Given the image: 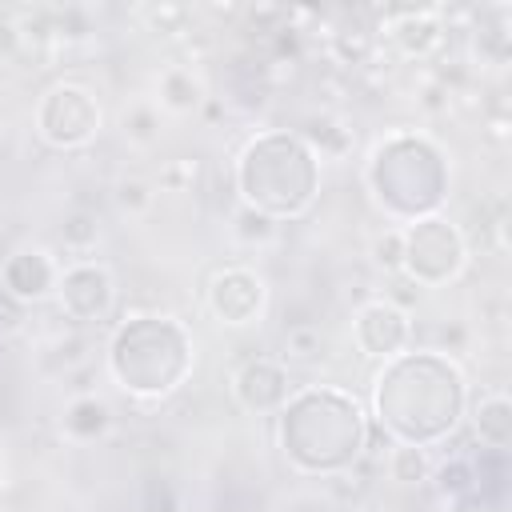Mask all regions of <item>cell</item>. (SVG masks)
<instances>
[{"mask_svg": "<svg viewBox=\"0 0 512 512\" xmlns=\"http://www.w3.org/2000/svg\"><path fill=\"white\" fill-rule=\"evenodd\" d=\"M60 284V264L44 248H16L0 264V288L20 300V304H40L56 292Z\"/></svg>", "mask_w": 512, "mask_h": 512, "instance_id": "cell-12", "label": "cell"}, {"mask_svg": "<svg viewBox=\"0 0 512 512\" xmlns=\"http://www.w3.org/2000/svg\"><path fill=\"white\" fill-rule=\"evenodd\" d=\"M112 428V404L100 400L96 392H80L64 404L60 412V432L76 444H88V440H100L104 432Z\"/></svg>", "mask_w": 512, "mask_h": 512, "instance_id": "cell-14", "label": "cell"}, {"mask_svg": "<svg viewBox=\"0 0 512 512\" xmlns=\"http://www.w3.org/2000/svg\"><path fill=\"white\" fill-rule=\"evenodd\" d=\"M100 124H104V108L96 92L84 84H68V80L52 84L36 104V132L48 148L60 152H76L92 144L100 136Z\"/></svg>", "mask_w": 512, "mask_h": 512, "instance_id": "cell-7", "label": "cell"}, {"mask_svg": "<svg viewBox=\"0 0 512 512\" xmlns=\"http://www.w3.org/2000/svg\"><path fill=\"white\" fill-rule=\"evenodd\" d=\"M444 12L440 8H384V36L408 60H424L444 44Z\"/></svg>", "mask_w": 512, "mask_h": 512, "instance_id": "cell-13", "label": "cell"}, {"mask_svg": "<svg viewBox=\"0 0 512 512\" xmlns=\"http://www.w3.org/2000/svg\"><path fill=\"white\" fill-rule=\"evenodd\" d=\"M468 264V244L464 232L448 216H424L404 228V276L416 288H440L456 280Z\"/></svg>", "mask_w": 512, "mask_h": 512, "instance_id": "cell-6", "label": "cell"}, {"mask_svg": "<svg viewBox=\"0 0 512 512\" xmlns=\"http://www.w3.org/2000/svg\"><path fill=\"white\" fill-rule=\"evenodd\" d=\"M384 464H388V476L404 488L412 484H428L432 476V460H428V448H416V444H392L384 452Z\"/></svg>", "mask_w": 512, "mask_h": 512, "instance_id": "cell-18", "label": "cell"}, {"mask_svg": "<svg viewBox=\"0 0 512 512\" xmlns=\"http://www.w3.org/2000/svg\"><path fill=\"white\" fill-rule=\"evenodd\" d=\"M140 508L144 512H180V492L168 476H144L140 484Z\"/></svg>", "mask_w": 512, "mask_h": 512, "instance_id": "cell-29", "label": "cell"}, {"mask_svg": "<svg viewBox=\"0 0 512 512\" xmlns=\"http://www.w3.org/2000/svg\"><path fill=\"white\" fill-rule=\"evenodd\" d=\"M196 364V344L188 328L172 316H132L108 340V372L132 396L176 392Z\"/></svg>", "mask_w": 512, "mask_h": 512, "instance_id": "cell-5", "label": "cell"}, {"mask_svg": "<svg viewBox=\"0 0 512 512\" xmlns=\"http://www.w3.org/2000/svg\"><path fill=\"white\" fill-rule=\"evenodd\" d=\"M60 240H64V248H72V252L96 248V240H100V220H96V212H88V208L68 212L64 224H60Z\"/></svg>", "mask_w": 512, "mask_h": 512, "instance_id": "cell-23", "label": "cell"}, {"mask_svg": "<svg viewBox=\"0 0 512 512\" xmlns=\"http://www.w3.org/2000/svg\"><path fill=\"white\" fill-rule=\"evenodd\" d=\"M4 484H8V464H4V452H0V492H4Z\"/></svg>", "mask_w": 512, "mask_h": 512, "instance_id": "cell-36", "label": "cell"}, {"mask_svg": "<svg viewBox=\"0 0 512 512\" xmlns=\"http://www.w3.org/2000/svg\"><path fill=\"white\" fill-rule=\"evenodd\" d=\"M372 48H376V36L364 32V28L332 32V56H336L340 64H368V60H372Z\"/></svg>", "mask_w": 512, "mask_h": 512, "instance_id": "cell-26", "label": "cell"}, {"mask_svg": "<svg viewBox=\"0 0 512 512\" xmlns=\"http://www.w3.org/2000/svg\"><path fill=\"white\" fill-rule=\"evenodd\" d=\"M56 300L60 312L76 324H96L112 312L116 304V280L104 264L80 260L72 268H60V284H56Z\"/></svg>", "mask_w": 512, "mask_h": 512, "instance_id": "cell-9", "label": "cell"}, {"mask_svg": "<svg viewBox=\"0 0 512 512\" xmlns=\"http://www.w3.org/2000/svg\"><path fill=\"white\" fill-rule=\"evenodd\" d=\"M432 484H436V492L444 496V500H468V496H476V468H472V460L468 456H448L444 464H436L432 468V476H428Z\"/></svg>", "mask_w": 512, "mask_h": 512, "instance_id": "cell-19", "label": "cell"}, {"mask_svg": "<svg viewBox=\"0 0 512 512\" xmlns=\"http://www.w3.org/2000/svg\"><path fill=\"white\" fill-rule=\"evenodd\" d=\"M372 404L376 424L396 444L428 448L460 428L468 412V384L456 360H448L440 348L400 352L384 360L372 388Z\"/></svg>", "mask_w": 512, "mask_h": 512, "instance_id": "cell-1", "label": "cell"}, {"mask_svg": "<svg viewBox=\"0 0 512 512\" xmlns=\"http://www.w3.org/2000/svg\"><path fill=\"white\" fill-rule=\"evenodd\" d=\"M16 36L24 48H44V44H56L52 40V8H24L16 20H12Z\"/></svg>", "mask_w": 512, "mask_h": 512, "instance_id": "cell-25", "label": "cell"}, {"mask_svg": "<svg viewBox=\"0 0 512 512\" xmlns=\"http://www.w3.org/2000/svg\"><path fill=\"white\" fill-rule=\"evenodd\" d=\"M92 36V12L84 4H64V8H52V40L56 44H84Z\"/></svg>", "mask_w": 512, "mask_h": 512, "instance_id": "cell-21", "label": "cell"}, {"mask_svg": "<svg viewBox=\"0 0 512 512\" xmlns=\"http://www.w3.org/2000/svg\"><path fill=\"white\" fill-rule=\"evenodd\" d=\"M156 96H160V108H164V112H176V116L200 112V104L208 100V96H204V84H200V76H196L192 68H168V72L160 76Z\"/></svg>", "mask_w": 512, "mask_h": 512, "instance_id": "cell-16", "label": "cell"}, {"mask_svg": "<svg viewBox=\"0 0 512 512\" xmlns=\"http://www.w3.org/2000/svg\"><path fill=\"white\" fill-rule=\"evenodd\" d=\"M140 16L160 36H184L192 24V8H184V4H152V8H140Z\"/></svg>", "mask_w": 512, "mask_h": 512, "instance_id": "cell-27", "label": "cell"}, {"mask_svg": "<svg viewBox=\"0 0 512 512\" xmlns=\"http://www.w3.org/2000/svg\"><path fill=\"white\" fill-rule=\"evenodd\" d=\"M368 256H372V264H376L380 272L396 276V272L404 268V228H384V232H376L372 244H368Z\"/></svg>", "mask_w": 512, "mask_h": 512, "instance_id": "cell-24", "label": "cell"}, {"mask_svg": "<svg viewBox=\"0 0 512 512\" xmlns=\"http://www.w3.org/2000/svg\"><path fill=\"white\" fill-rule=\"evenodd\" d=\"M352 340L364 356L392 360V356L408 352V344H412V316L404 308H396L388 296L368 300L352 316Z\"/></svg>", "mask_w": 512, "mask_h": 512, "instance_id": "cell-10", "label": "cell"}, {"mask_svg": "<svg viewBox=\"0 0 512 512\" xmlns=\"http://www.w3.org/2000/svg\"><path fill=\"white\" fill-rule=\"evenodd\" d=\"M112 200H116L120 212H128V216H144V212L152 208L156 192H152V184H144V180H120L116 192H112Z\"/></svg>", "mask_w": 512, "mask_h": 512, "instance_id": "cell-30", "label": "cell"}, {"mask_svg": "<svg viewBox=\"0 0 512 512\" xmlns=\"http://www.w3.org/2000/svg\"><path fill=\"white\" fill-rule=\"evenodd\" d=\"M264 304H268V284H264L260 272H252L244 264L220 268L208 280V312L224 328H248V324H256L264 316Z\"/></svg>", "mask_w": 512, "mask_h": 512, "instance_id": "cell-8", "label": "cell"}, {"mask_svg": "<svg viewBox=\"0 0 512 512\" xmlns=\"http://www.w3.org/2000/svg\"><path fill=\"white\" fill-rule=\"evenodd\" d=\"M320 352H324V332H320V328H312V324H292V328L284 332V360L308 364V360H316Z\"/></svg>", "mask_w": 512, "mask_h": 512, "instance_id": "cell-28", "label": "cell"}, {"mask_svg": "<svg viewBox=\"0 0 512 512\" xmlns=\"http://www.w3.org/2000/svg\"><path fill=\"white\" fill-rule=\"evenodd\" d=\"M200 112H204V120H208V124H216V120H220V116H224V104H220V100H216V96H208V100H204V104H200Z\"/></svg>", "mask_w": 512, "mask_h": 512, "instance_id": "cell-35", "label": "cell"}, {"mask_svg": "<svg viewBox=\"0 0 512 512\" xmlns=\"http://www.w3.org/2000/svg\"><path fill=\"white\" fill-rule=\"evenodd\" d=\"M472 432L484 448L508 452L512 448V400L504 392H488L472 408Z\"/></svg>", "mask_w": 512, "mask_h": 512, "instance_id": "cell-15", "label": "cell"}, {"mask_svg": "<svg viewBox=\"0 0 512 512\" xmlns=\"http://www.w3.org/2000/svg\"><path fill=\"white\" fill-rule=\"evenodd\" d=\"M20 324H24V304L12 300V296L0 288V336H12Z\"/></svg>", "mask_w": 512, "mask_h": 512, "instance_id": "cell-32", "label": "cell"}, {"mask_svg": "<svg viewBox=\"0 0 512 512\" xmlns=\"http://www.w3.org/2000/svg\"><path fill=\"white\" fill-rule=\"evenodd\" d=\"M276 228H280L276 220H268L264 212H256V208H248V204H240V208L232 212V236H236L240 244H248V248L276 240Z\"/></svg>", "mask_w": 512, "mask_h": 512, "instance_id": "cell-22", "label": "cell"}, {"mask_svg": "<svg viewBox=\"0 0 512 512\" xmlns=\"http://www.w3.org/2000/svg\"><path fill=\"white\" fill-rule=\"evenodd\" d=\"M364 180L372 188V200L392 216V220H424L436 216L444 196H448V156L440 144L428 136L412 132H392L388 140L376 144Z\"/></svg>", "mask_w": 512, "mask_h": 512, "instance_id": "cell-4", "label": "cell"}, {"mask_svg": "<svg viewBox=\"0 0 512 512\" xmlns=\"http://www.w3.org/2000/svg\"><path fill=\"white\" fill-rule=\"evenodd\" d=\"M232 396L244 412L252 416H276L288 396H292V376H288V364L272 360V356H252L236 368L232 376Z\"/></svg>", "mask_w": 512, "mask_h": 512, "instance_id": "cell-11", "label": "cell"}, {"mask_svg": "<svg viewBox=\"0 0 512 512\" xmlns=\"http://www.w3.org/2000/svg\"><path fill=\"white\" fill-rule=\"evenodd\" d=\"M280 452L304 476H340L364 456L368 416L360 400L332 384H312L288 396L276 412Z\"/></svg>", "mask_w": 512, "mask_h": 512, "instance_id": "cell-2", "label": "cell"}, {"mask_svg": "<svg viewBox=\"0 0 512 512\" xmlns=\"http://www.w3.org/2000/svg\"><path fill=\"white\" fill-rule=\"evenodd\" d=\"M236 192L240 204L264 212L276 224L296 220L316 204L320 156L304 144L300 132H260L236 156Z\"/></svg>", "mask_w": 512, "mask_h": 512, "instance_id": "cell-3", "label": "cell"}, {"mask_svg": "<svg viewBox=\"0 0 512 512\" xmlns=\"http://www.w3.org/2000/svg\"><path fill=\"white\" fill-rule=\"evenodd\" d=\"M196 180V160H172L160 168V188L168 192H188Z\"/></svg>", "mask_w": 512, "mask_h": 512, "instance_id": "cell-31", "label": "cell"}, {"mask_svg": "<svg viewBox=\"0 0 512 512\" xmlns=\"http://www.w3.org/2000/svg\"><path fill=\"white\" fill-rule=\"evenodd\" d=\"M20 48V36L12 28V20H0V56H12Z\"/></svg>", "mask_w": 512, "mask_h": 512, "instance_id": "cell-34", "label": "cell"}, {"mask_svg": "<svg viewBox=\"0 0 512 512\" xmlns=\"http://www.w3.org/2000/svg\"><path fill=\"white\" fill-rule=\"evenodd\" d=\"M304 144L316 152V156H324V160H344L348 152H352V144H356V136H352V128H344L340 120H332V116H312V120H304Z\"/></svg>", "mask_w": 512, "mask_h": 512, "instance_id": "cell-17", "label": "cell"}, {"mask_svg": "<svg viewBox=\"0 0 512 512\" xmlns=\"http://www.w3.org/2000/svg\"><path fill=\"white\" fill-rule=\"evenodd\" d=\"M420 104L428 108V112H444L448 108V84H424V92H420Z\"/></svg>", "mask_w": 512, "mask_h": 512, "instance_id": "cell-33", "label": "cell"}, {"mask_svg": "<svg viewBox=\"0 0 512 512\" xmlns=\"http://www.w3.org/2000/svg\"><path fill=\"white\" fill-rule=\"evenodd\" d=\"M120 136L132 148H152L160 140V112H156V104H132L120 116Z\"/></svg>", "mask_w": 512, "mask_h": 512, "instance_id": "cell-20", "label": "cell"}]
</instances>
